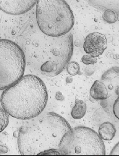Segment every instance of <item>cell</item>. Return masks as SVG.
<instances>
[{
    "instance_id": "cell-1",
    "label": "cell",
    "mask_w": 119,
    "mask_h": 156,
    "mask_svg": "<svg viewBox=\"0 0 119 156\" xmlns=\"http://www.w3.org/2000/svg\"><path fill=\"white\" fill-rule=\"evenodd\" d=\"M16 43L24 52L25 67L43 77H53L60 73L73 52L71 33L49 36L43 34L35 23L27 27Z\"/></svg>"
},
{
    "instance_id": "cell-2",
    "label": "cell",
    "mask_w": 119,
    "mask_h": 156,
    "mask_svg": "<svg viewBox=\"0 0 119 156\" xmlns=\"http://www.w3.org/2000/svg\"><path fill=\"white\" fill-rule=\"evenodd\" d=\"M68 121L52 112H42L25 120L19 129L18 144L23 155H37L50 149H59L63 136L71 129Z\"/></svg>"
},
{
    "instance_id": "cell-3",
    "label": "cell",
    "mask_w": 119,
    "mask_h": 156,
    "mask_svg": "<svg viewBox=\"0 0 119 156\" xmlns=\"http://www.w3.org/2000/svg\"><path fill=\"white\" fill-rule=\"evenodd\" d=\"M0 101L9 115L27 120L43 112L48 101V93L39 76L29 74L4 90Z\"/></svg>"
},
{
    "instance_id": "cell-4",
    "label": "cell",
    "mask_w": 119,
    "mask_h": 156,
    "mask_svg": "<svg viewBox=\"0 0 119 156\" xmlns=\"http://www.w3.org/2000/svg\"><path fill=\"white\" fill-rule=\"evenodd\" d=\"M36 14L38 27L49 36L65 35L74 25L73 14L65 0H37Z\"/></svg>"
},
{
    "instance_id": "cell-5",
    "label": "cell",
    "mask_w": 119,
    "mask_h": 156,
    "mask_svg": "<svg viewBox=\"0 0 119 156\" xmlns=\"http://www.w3.org/2000/svg\"><path fill=\"white\" fill-rule=\"evenodd\" d=\"M59 150L62 155H106L103 140L95 131L84 126L66 132L59 142Z\"/></svg>"
},
{
    "instance_id": "cell-6",
    "label": "cell",
    "mask_w": 119,
    "mask_h": 156,
    "mask_svg": "<svg viewBox=\"0 0 119 156\" xmlns=\"http://www.w3.org/2000/svg\"><path fill=\"white\" fill-rule=\"evenodd\" d=\"M25 69V56L19 45L10 40L0 39V90L18 82Z\"/></svg>"
},
{
    "instance_id": "cell-7",
    "label": "cell",
    "mask_w": 119,
    "mask_h": 156,
    "mask_svg": "<svg viewBox=\"0 0 119 156\" xmlns=\"http://www.w3.org/2000/svg\"><path fill=\"white\" fill-rule=\"evenodd\" d=\"M83 48L86 54L97 57L102 55L107 48L106 37L96 32L89 34L85 39Z\"/></svg>"
},
{
    "instance_id": "cell-8",
    "label": "cell",
    "mask_w": 119,
    "mask_h": 156,
    "mask_svg": "<svg viewBox=\"0 0 119 156\" xmlns=\"http://www.w3.org/2000/svg\"><path fill=\"white\" fill-rule=\"evenodd\" d=\"M37 0H0V9L12 15H20L31 10Z\"/></svg>"
},
{
    "instance_id": "cell-9",
    "label": "cell",
    "mask_w": 119,
    "mask_h": 156,
    "mask_svg": "<svg viewBox=\"0 0 119 156\" xmlns=\"http://www.w3.org/2000/svg\"><path fill=\"white\" fill-rule=\"evenodd\" d=\"M89 93L91 97L96 100H105L108 98L109 95L106 85L99 80L94 82Z\"/></svg>"
},
{
    "instance_id": "cell-10",
    "label": "cell",
    "mask_w": 119,
    "mask_h": 156,
    "mask_svg": "<svg viewBox=\"0 0 119 156\" xmlns=\"http://www.w3.org/2000/svg\"><path fill=\"white\" fill-rule=\"evenodd\" d=\"M116 133V129L113 124L109 122L102 123L99 128V136L102 140L110 141Z\"/></svg>"
},
{
    "instance_id": "cell-11",
    "label": "cell",
    "mask_w": 119,
    "mask_h": 156,
    "mask_svg": "<svg viewBox=\"0 0 119 156\" xmlns=\"http://www.w3.org/2000/svg\"><path fill=\"white\" fill-rule=\"evenodd\" d=\"M86 104L81 100H75L74 105L71 111V116L74 119H81L83 118L86 112Z\"/></svg>"
},
{
    "instance_id": "cell-12",
    "label": "cell",
    "mask_w": 119,
    "mask_h": 156,
    "mask_svg": "<svg viewBox=\"0 0 119 156\" xmlns=\"http://www.w3.org/2000/svg\"><path fill=\"white\" fill-rule=\"evenodd\" d=\"M9 115L3 108H0V133L8 125Z\"/></svg>"
},
{
    "instance_id": "cell-13",
    "label": "cell",
    "mask_w": 119,
    "mask_h": 156,
    "mask_svg": "<svg viewBox=\"0 0 119 156\" xmlns=\"http://www.w3.org/2000/svg\"><path fill=\"white\" fill-rule=\"evenodd\" d=\"M66 67L67 72L70 75L74 76L79 74L80 67L78 63H77V62H74V61L68 62Z\"/></svg>"
},
{
    "instance_id": "cell-14",
    "label": "cell",
    "mask_w": 119,
    "mask_h": 156,
    "mask_svg": "<svg viewBox=\"0 0 119 156\" xmlns=\"http://www.w3.org/2000/svg\"><path fill=\"white\" fill-rule=\"evenodd\" d=\"M104 20L107 23H113L117 20V16L114 12L112 11H107L104 14Z\"/></svg>"
},
{
    "instance_id": "cell-15",
    "label": "cell",
    "mask_w": 119,
    "mask_h": 156,
    "mask_svg": "<svg viewBox=\"0 0 119 156\" xmlns=\"http://www.w3.org/2000/svg\"><path fill=\"white\" fill-rule=\"evenodd\" d=\"M82 62L85 65H93L97 62L96 57H93L91 55H85L82 57Z\"/></svg>"
},
{
    "instance_id": "cell-16",
    "label": "cell",
    "mask_w": 119,
    "mask_h": 156,
    "mask_svg": "<svg viewBox=\"0 0 119 156\" xmlns=\"http://www.w3.org/2000/svg\"><path fill=\"white\" fill-rule=\"evenodd\" d=\"M38 155H62V154L59 149H53L41 152Z\"/></svg>"
},
{
    "instance_id": "cell-17",
    "label": "cell",
    "mask_w": 119,
    "mask_h": 156,
    "mask_svg": "<svg viewBox=\"0 0 119 156\" xmlns=\"http://www.w3.org/2000/svg\"><path fill=\"white\" fill-rule=\"evenodd\" d=\"M113 110L114 115L116 116L117 119H119V98L117 97L116 100L114 102V106H113Z\"/></svg>"
},
{
    "instance_id": "cell-18",
    "label": "cell",
    "mask_w": 119,
    "mask_h": 156,
    "mask_svg": "<svg viewBox=\"0 0 119 156\" xmlns=\"http://www.w3.org/2000/svg\"><path fill=\"white\" fill-rule=\"evenodd\" d=\"M118 146H119V143H118L114 147V149H112V152H110V155H119V152H118Z\"/></svg>"
}]
</instances>
